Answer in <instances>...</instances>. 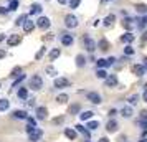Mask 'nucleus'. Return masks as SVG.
<instances>
[{
	"label": "nucleus",
	"instance_id": "obj_18",
	"mask_svg": "<svg viewBox=\"0 0 147 142\" xmlns=\"http://www.w3.org/2000/svg\"><path fill=\"white\" fill-rule=\"evenodd\" d=\"M106 129H107V132H116V131H117V122L116 121H109L106 124Z\"/></svg>",
	"mask_w": 147,
	"mask_h": 142
},
{
	"label": "nucleus",
	"instance_id": "obj_27",
	"mask_svg": "<svg viewBox=\"0 0 147 142\" xmlns=\"http://www.w3.org/2000/svg\"><path fill=\"white\" fill-rule=\"evenodd\" d=\"M93 111H84V112H83V114H80V117L81 119H83V121H88V119H91V117H93Z\"/></svg>",
	"mask_w": 147,
	"mask_h": 142
},
{
	"label": "nucleus",
	"instance_id": "obj_7",
	"mask_svg": "<svg viewBox=\"0 0 147 142\" xmlns=\"http://www.w3.org/2000/svg\"><path fill=\"white\" fill-rule=\"evenodd\" d=\"M68 86H69V79H66V78H56L55 79V88L61 89V88H68Z\"/></svg>",
	"mask_w": 147,
	"mask_h": 142
},
{
	"label": "nucleus",
	"instance_id": "obj_48",
	"mask_svg": "<svg viewBox=\"0 0 147 142\" xmlns=\"http://www.w3.org/2000/svg\"><path fill=\"white\" fill-rule=\"evenodd\" d=\"M139 126H142V129L147 131V121H139Z\"/></svg>",
	"mask_w": 147,
	"mask_h": 142
},
{
	"label": "nucleus",
	"instance_id": "obj_59",
	"mask_svg": "<svg viewBox=\"0 0 147 142\" xmlns=\"http://www.w3.org/2000/svg\"><path fill=\"white\" fill-rule=\"evenodd\" d=\"M102 2H109V0H102Z\"/></svg>",
	"mask_w": 147,
	"mask_h": 142
},
{
	"label": "nucleus",
	"instance_id": "obj_17",
	"mask_svg": "<svg viewBox=\"0 0 147 142\" xmlns=\"http://www.w3.org/2000/svg\"><path fill=\"white\" fill-rule=\"evenodd\" d=\"M15 117V119H27L28 114H27V111H13V114H12Z\"/></svg>",
	"mask_w": 147,
	"mask_h": 142
},
{
	"label": "nucleus",
	"instance_id": "obj_57",
	"mask_svg": "<svg viewBox=\"0 0 147 142\" xmlns=\"http://www.w3.org/2000/svg\"><path fill=\"white\" fill-rule=\"evenodd\" d=\"M139 142H147V139H142V141H139Z\"/></svg>",
	"mask_w": 147,
	"mask_h": 142
},
{
	"label": "nucleus",
	"instance_id": "obj_38",
	"mask_svg": "<svg viewBox=\"0 0 147 142\" xmlns=\"http://www.w3.org/2000/svg\"><path fill=\"white\" fill-rule=\"evenodd\" d=\"M127 101H129V104H132V106H134V104H137V101H139V96H137V94H132L129 99H127Z\"/></svg>",
	"mask_w": 147,
	"mask_h": 142
},
{
	"label": "nucleus",
	"instance_id": "obj_13",
	"mask_svg": "<svg viewBox=\"0 0 147 142\" xmlns=\"http://www.w3.org/2000/svg\"><path fill=\"white\" fill-rule=\"evenodd\" d=\"M134 40H136V36H134L131 32H127V33H124L121 36V41H122V43H132Z\"/></svg>",
	"mask_w": 147,
	"mask_h": 142
},
{
	"label": "nucleus",
	"instance_id": "obj_39",
	"mask_svg": "<svg viewBox=\"0 0 147 142\" xmlns=\"http://www.w3.org/2000/svg\"><path fill=\"white\" fill-rule=\"evenodd\" d=\"M28 18V15H22V17H18L17 18V22H15V25H23V22Z\"/></svg>",
	"mask_w": 147,
	"mask_h": 142
},
{
	"label": "nucleus",
	"instance_id": "obj_51",
	"mask_svg": "<svg viewBox=\"0 0 147 142\" xmlns=\"http://www.w3.org/2000/svg\"><path fill=\"white\" fill-rule=\"evenodd\" d=\"M5 55H7V53H5V50H0V60H2V58H5Z\"/></svg>",
	"mask_w": 147,
	"mask_h": 142
},
{
	"label": "nucleus",
	"instance_id": "obj_52",
	"mask_svg": "<svg viewBox=\"0 0 147 142\" xmlns=\"http://www.w3.org/2000/svg\"><path fill=\"white\" fill-rule=\"evenodd\" d=\"M142 99H144V101L147 102V89H146V91H144V94H142Z\"/></svg>",
	"mask_w": 147,
	"mask_h": 142
},
{
	"label": "nucleus",
	"instance_id": "obj_33",
	"mask_svg": "<svg viewBox=\"0 0 147 142\" xmlns=\"http://www.w3.org/2000/svg\"><path fill=\"white\" fill-rule=\"evenodd\" d=\"M99 127V122L98 121H89L88 122V129H89V131H94V129H98Z\"/></svg>",
	"mask_w": 147,
	"mask_h": 142
},
{
	"label": "nucleus",
	"instance_id": "obj_12",
	"mask_svg": "<svg viewBox=\"0 0 147 142\" xmlns=\"http://www.w3.org/2000/svg\"><path fill=\"white\" fill-rule=\"evenodd\" d=\"M61 45H65V46H71L73 45V36L71 35H63L61 36Z\"/></svg>",
	"mask_w": 147,
	"mask_h": 142
},
{
	"label": "nucleus",
	"instance_id": "obj_35",
	"mask_svg": "<svg viewBox=\"0 0 147 142\" xmlns=\"http://www.w3.org/2000/svg\"><path fill=\"white\" fill-rule=\"evenodd\" d=\"M23 79H25V75H20V76H17V79L13 81V84H12V88H17V86H18V84H20V83L23 81Z\"/></svg>",
	"mask_w": 147,
	"mask_h": 142
},
{
	"label": "nucleus",
	"instance_id": "obj_50",
	"mask_svg": "<svg viewBox=\"0 0 147 142\" xmlns=\"http://www.w3.org/2000/svg\"><path fill=\"white\" fill-rule=\"evenodd\" d=\"M7 12H8V8H5V7H0V13H2V15H5Z\"/></svg>",
	"mask_w": 147,
	"mask_h": 142
},
{
	"label": "nucleus",
	"instance_id": "obj_36",
	"mask_svg": "<svg viewBox=\"0 0 147 142\" xmlns=\"http://www.w3.org/2000/svg\"><path fill=\"white\" fill-rule=\"evenodd\" d=\"M56 101L60 102V104H65V102L68 101V94H60V96H56Z\"/></svg>",
	"mask_w": 147,
	"mask_h": 142
},
{
	"label": "nucleus",
	"instance_id": "obj_58",
	"mask_svg": "<svg viewBox=\"0 0 147 142\" xmlns=\"http://www.w3.org/2000/svg\"><path fill=\"white\" fill-rule=\"evenodd\" d=\"M144 61H146V68H147V58H146V60H144Z\"/></svg>",
	"mask_w": 147,
	"mask_h": 142
},
{
	"label": "nucleus",
	"instance_id": "obj_29",
	"mask_svg": "<svg viewBox=\"0 0 147 142\" xmlns=\"http://www.w3.org/2000/svg\"><path fill=\"white\" fill-rule=\"evenodd\" d=\"M58 56H60V50H58V48H55V50L50 51V60H51V61H55Z\"/></svg>",
	"mask_w": 147,
	"mask_h": 142
},
{
	"label": "nucleus",
	"instance_id": "obj_24",
	"mask_svg": "<svg viewBox=\"0 0 147 142\" xmlns=\"http://www.w3.org/2000/svg\"><path fill=\"white\" fill-rule=\"evenodd\" d=\"M17 94H18V98H20V99H27V98H28V89L27 88H20Z\"/></svg>",
	"mask_w": 147,
	"mask_h": 142
},
{
	"label": "nucleus",
	"instance_id": "obj_61",
	"mask_svg": "<svg viewBox=\"0 0 147 142\" xmlns=\"http://www.w3.org/2000/svg\"><path fill=\"white\" fill-rule=\"evenodd\" d=\"M86 142H89V141H86Z\"/></svg>",
	"mask_w": 147,
	"mask_h": 142
},
{
	"label": "nucleus",
	"instance_id": "obj_23",
	"mask_svg": "<svg viewBox=\"0 0 147 142\" xmlns=\"http://www.w3.org/2000/svg\"><path fill=\"white\" fill-rule=\"evenodd\" d=\"M76 131H78V132H81V134L84 135L86 139H89V131H88L86 127H83V126H80V124H78V126H76Z\"/></svg>",
	"mask_w": 147,
	"mask_h": 142
},
{
	"label": "nucleus",
	"instance_id": "obj_42",
	"mask_svg": "<svg viewBox=\"0 0 147 142\" xmlns=\"http://www.w3.org/2000/svg\"><path fill=\"white\" fill-rule=\"evenodd\" d=\"M47 73L50 76H55V75H56V69H55L53 66H47Z\"/></svg>",
	"mask_w": 147,
	"mask_h": 142
},
{
	"label": "nucleus",
	"instance_id": "obj_40",
	"mask_svg": "<svg viewBox=\"0 0 147 142\" xmlns=\"http://www.w3.org/2000/svg\"><path fill=\"white\" fill-rule=\"evenodd\" d=\"M81 3V0H69V7L71 8H78Z\"/></svg>",
	"mask_w": 147,
	"mask_h": 142
},
{
	"label": "nucleus",
	"instance_id": "obj_46",
	"mask_svg": "<svg viewBox=\"0 0 147 142\" xmlns=\"http://www.w3.org/2000/svg\"><path fill=\"white\" fill-rule=\"evenodd\" d=\"M61 122H63V117H61V116H60V117H55V119H53V124H61Z\"/></svg>",
	"mask_w": 147,
	"mask_h": 142
},
{
	"label": "nucleus",
	"instance_id": "obj_53",
	"mask_svg": "<svg viewBox=\"0 0 147 142\" xmlns=\"http://www.w3.org/2000/svg\"><path fill=\"white\" fill-rule=\"evenodd\" d=\"M51 38H53V35H51V33H48L47 36H45V40H51Z\"/></svg>",
	"mask_w": 147,
	"mask_h": 142
},
{
	"label": "nucleus",
	"instance_id": "obj_19",
	"mask_svg": "<svg viewBox=\"0 0 147 142\" xmlns=\"http://www.w3.org/2000/svg\"><path fill=\"white\" fill-rule=\"evenodd\" d=\"M98 46H99L101 51H107V50H109V41H107L106 38H102V40L98 43Z\"/></svg>",
	"mask_w": 147,
	"mask_h": 142
},
{
	"label": "nucleus",
	"instance_id": "obj_4",
	"mask_svg": "<svg viewBox=\"0 0 147 142\" xmlns=\"http://www.w3.org/2000/svg\"><path fill=\"white\" fill-rule=\"evenodd\" d=\"M83 43H84V48H86L88 51H91V53H93L94 50H96V43H94V40L93 38H91V36H84V38H83Z\"/></svg>",
	"mask_w": 147,
	"mask_h": 142
},
{
	"label": "nucleus",
	"instance_id": "obj_21",
	"mask_svg": "<svg viewBox=\"0 0 147 142\" xmlns=\"http://www.w3.org/2000/svg\"><path fill=\"white\" fill-rule=\"evenodd\" d=\"M35 13H41V5L40 3H33L30 8V13L28 15H35Z\"/></svg>",
	"mask_w": 147,
	"mask_h": 142
},
{
	"label": "nucleus",
	"instance_id": "obj_14",
	"mask_svg": "<svg viewBox=\"0 0 147 142\" xmlns=\"http://www.w3.org/2000/svg\"><path fill=\"white\" fill-rule=\"evenodd\" d=\"M117 84V78L114 75H109V76H106V86L107 88H113V86H116Z\"/></svg>",
	"mask_w": 147,
	"mask_h": 142
},
{
	"label": "nucleus",
	"instance_id": "obj_5",
	"mask_svg": "<svg viewBox=\"0 0 147 142\" xmlns=\"http://www.w3.org/2000/svg\"><path fill=\"white\" fill-rule=\"evenodd\" d=\"M65 25L68 28H76L78 27V18L74 17V15H66V18H65Z\"/></svg>",
	"mask_w": 147,
	"mask_h": 142
},
{
	"label": "nucleus",
	"instance_id": "obj_44",
	"mask_svg": "<svg viewBox=\"0 0 147 142\" xmlns=\"http://www.w3.org/2000/svg\"><path fill=\"white\" fill-rule=\"evenodd\" d=\"M140 121H147V111H142L140 112Z\"/></svg>",
	"mask_w": 147,
	"mask_h": 142
},
{
	"label": "nucleus",
	"instance_id": "obj_26",
	"mask_svg": "<svg viewBox=\"0 0 147 142\" xmlns=\"http://www.w3.org/2000/svg\"><path fill=\"white\" fill-rule=\"evenodd\" d=\"M114 22H116V17H114V15H107L106 18H104V25H106V27H111Z\"/></svg>",
	"mask_w": 147,
	"mask_h": 142
},
{
	"label": "nucleus",
	"instance_id": "obj_3",
	"mask_svg": "<svg viewBox=\"0 0 147 142\" xmlns=\"http://www.w3.org/2000/svg\"><path fill=\"white\" fill-rule=\"evenodd\" d=\"M50 25H51V22H50L48 17H40L36 20V27L40 28V30H47V28H50Z\"/></svg>",
	"mask_w": 147,
	"mask_h": 142
},
{
	"label": "nucleus",
	"instance_id": "obj_15",
	"mask_svg": "<svg viewBox=\"0 0 147 142\" xmlns=\"http://www.w3.org/2000/svg\"><path fill=\"white\" fill-rule=\"evenodd\" d=\"M121 116L122 117H131L132 116V108L131 106H124V108L121 109Z\"/></svg>",
	"mask_w": 147,
	"mask_h": 142
},
{
	"label": "nucleus",
	"instance_id": "obj_54",
	"mask_svg": "<svg viewBox=\"0 0 147 142\" xmlns=\"http://www.w3.org/2000/svg\"><path fill=\"white\" fill-rule=\"evenodd\" d=\"M99 142H109V141H107L106 137H102V139H99Z\"/></svg>",
	"mask_w": 147,
	"mask_h": 142
},
{
	"label": "nucleus",
	"instance_id": "obj_9",
	"mask_svg": "<svg viewBox=\"0 0 147 142\" xmlns=\"http://www.w3.org/2000/svg\"><path fill=\"white\" fill-rule=\"evenodd\" d=\"M47 117H48V109L47 108H36V119L43 121V119H47Z\"/></svg>",
	"mask_w": 147,
	"mask_h": 142
},
{
	"label": "nucleus",
	"instance_id": "obj_49",
	"mask_svg": "<svg viewBox=\"0 0 147 142\" xmlns=\"http://www.w3.org/2000/svg\"><path fill=\"white\" fill-rule=\"evenodd\" d=\"M27 121H28L30 126H35V119H33V117H27Z\"/></svg>",
	"mask_w": 147,
	"mask_h": 142
},
{
	"label": "nucleus",
	"instance_id": "obj_16",
	"mask_svg": "<svg viewBox=\"0 0 147 142\" xmlns=\"http://www.w3.org/2000/svg\"><path fill=\"white\" fill-rule=\"evenodd\" d=\"M132 22H134L132 18H124V20H122V27L126 28V30H132V28L136 27Z\"/></svg>",
	"mask_w": 147,
	"mask_h": 142
},
{
	"label": "nucleus",
	"instance_id": "obj_34",
	"mask_svg": "<svg viewBox=\"0 0 147 142\" xmlns=\"http://www.w3.org/2000/svg\"><path fill=\"white\" fill-rule=\"evenodd\" d=\"M45 51H47L45 48H40V50L36 51V55H35V60H36V61H40L41 58H43V55H45Z\"/></svg>",
	"mask_w": 147,
	"mask_h": 142
},
{
	"label": "nucleus",
	"instance_id": "obj_47",
	"mask_svg": "<svg viewBox=\"0 0 147 142\" xmlns=\"http://www.w3.org/2000/svg\"><path fill=\"white\" fill-rule=\"evenodd\" d=\"M107 66H111V65H114V61H116V58H113V56H111V58H107Z\"/></svg>",
	"mask_w": 147,
	"mask_h": 142
},
{
	"label": "nucleus",
	"instance_id": "obj_10",
	"mask_svg": "<svg viewBox=\"0 0 147 142\" xmlns=\"http://www.w3.org/2000/svg\"><path fill=\"white\" fill-rule=\"evenodd\" d=\"M22 27H23V32H25V33H32V32H33V28H35V23L27 18V22H23V25H22Z\"/></svg>",
	"mask_w": 147,
	"mask_h": 142
},
{
	"label": "nucleus",
	"instance_id": "obj_28",
	"mask_svg": "<svg viewBox=\"0 0 147 142\" xmlns=\"http://www.w3.org/2000/svg\"><path fill=\"white\" fill-rule=\"evenodd\" d=\"M18 8V0H10V5H8V12H15Z\"/></svg>",
	"mask_w": 147,
	"mask_h": 142
},
{
	"label": "nucleus",
	"instance_id": "obj_25",
	"mask_svg": "<svg viewBox=\"0 0 147 142\" xmlns=\"http://www.w3.org/2000/svg\"><path fill=\"white\" fill-rule=\"evenodd\" d=\"M76 65H78L80 68H83L84 65H86V58H84L83 55H78V56H76Z\"/></svg>",
	"mask_w": 147,
	"mask_h": 142
},
{
	"label": "nucleus",
	"instance_id": "obj_8",
	"mask_svg": "<svg viewBox=\"0 0 147 142\" xmlns=\"http://www.w3.org/2000/svg\"><path fill=\"white\" fill-rule=\"evenodd\" d=\"M88 101L93 102V104H101V96L98 93H88Z\"/></svg>",
	"mask_w": 147,
	"mask_h": 142
},
{
	"label": "nucleus",
	"instance_id": "obj_2",
	"mask_svg": "<svg viewBox=\"0 0 147 142\" xmlns=\"http://www.w3.org/2000/svg\"><path fill=\"white\" fill-rule=\"evenodd\" d=\"M30 88L33 89V91H38V89L43 88V79H41L40 75H33L30 78Z\"/></svg>",
	"mask_w": 147,
	"mask_h": 142
},
{
	"label": "nucleus",
	"instance_id": "obj_45",
	"mask_svg": "<svg viewBox=\"0 0 147 142\" xmlns=\"http://www.w3.org/2000/svg\"><path fill=\"white\" fill-rule=\"evenodd\" d=\"M142 45H147V32H144V35H142Z\"/></svg>",
	"mask_w": 147,
	"mask_h": 142
},
{
	"label": "nucleus",
	"instance_id": "obj_30",
	"mask_svg": "<svg viewBox=\"0 0 147 142\" xmlns=\"http://www.w3.org/2000/svg\"><path fill=\"white\" fill-rule=\"evenodd\" d=\"M22 75V66H15L13 69H12V73H10V76L12 78H17V76Z\"/></svg>",
	"mask_w": 147,
	"mask_h": 142
},
{
	"label": "nucleus",
	"instance_id": "obj_55",
	"mask_svg": "<svg viewBox=\"0 0 147 142\" xmlns=\"http://www.w3.org/2000/svg\"><path fill=\"white\" fill-rule=\"evenodd\" d=\"M5 40V36H3V35H0V41H3Z\"/></svg>",
	"mask_w": 147,
	"mask_h": 142
},
{
	"label": "nucleus",
	"instance_id": "obj_22",
	"mask_svg": "<svg viewBox=\"0 0 147 142\" xmlns=\"http://www.w3.org/2000/svg\"><path fill=\"white\" fill-rule=\"evenodd\" d=\"M65 135H66L69 141H74L76 139V131H73V129H65Z\"/></svg>",
	"mask_w": 147,
	"mask_h": 142
},
{
	"label": "nucleus",
	"instance_id": "obj_32",
	"mask_svg": "<svg viewBox=\"0 0 147 142\" xmlns=\"http://www.w3.org/2000/svg\"><path fill=\"white\" fill-rule=\"evenodd\" d=\"M136 12H139V13H146V12H147V5H144V3L136 5Z\"/></svg>",
	"mask_w": 147,
	"mask_h": 142
},
{
	"label": "nucleus",
	"instance_id": "obj_31",
	"mask_svg": "<svg viewBox=\"0 0 147 142\" xmlns=\"http://www.w3.org/2000/svg\"><path fill=\"white\" fill-rule=\"evenodd\" d=\"M10 108V102L7 99H0V111H7Z\"/></svg>",
	"mask_w": 147,
	"mask_h": 142
},
{
	"label": "nucleus",
	"instance_id": "obj_11",
	"mask_svg": "<svg viewBox=\"0 0 147 142\" xmlns=\"http://www.w3.org/2000/svg\"><path fill=\"white\" fill-rule=\"evenodd\" d=\"M131 69H132V73L136 76H144V73H146V69H144V66H140V65H134L132 68H131Z\"/></svg>",
	"mask_w": 147,
	"mask_h": 142
},
{
	"label": "nucleus",
	"instance_id": "obj_6",
	"mask_svg": "<svg viewBox=\"0 0 147 142\" xmlns=\"http://www.w3.org/2000/svg\"><path fill=\"white\" fill-rule=\"evenodd\" d=\"M22 43V36L20 35H12V36H8L7 38V45L8 46H17V45H20Z\"/></svg>",
	"mask_w": 147,
	"mask_h": 142
},
{
	"label": "nucleus",
	"instance_id": "obj_43",
	"mask_svg": "<svg viewBox=\"0 0 147 142\" xmlns=\"http://www.w3.org/2000/svg\"><path fill=\"white\" fill-rule=\"evenodd\" d=\"M124 53H126L127 56H131V55H134V48L132 46H126L124 48Z\"/></svg>",
	"mask_w": 147,
	"mask_h": 142
},
{
	"label": "nucleus",
	"instance_id": "obj_37",
	"mask_svg": "<svg viewBox=\"0 0 147 142\" xmlns=\"http://www.w3.org/2000/svg\"><path fill=\"white\" fill-rule=\"evenodd\" d=\"M96 76H98V78H101V79H106L107 73L104 71V69H98V71H96Z\"/></svg>",
	"mask_w": 147,
	"mask_h": 142
},
{
	"label": "nucleus",
	"instance_id": "obj_56",
	"mask_svg": "<svg viewBox=\"0 0 147 142\" xmlns=\"http://www.w3.org/2000/svg\"><path fill=\"white\" fill-rule=\"evenodd\" d=\"M58 2H60V3H66V0H58Z\"/></svg>",
	"mask_w": 147,
	"mask_h": 142
},
{
	"label": "nucleus",
	"instance_id": "obj_60",
	"mask_svg": "<svg viewBox=\"0 0 147 142\" xmlns=\"http://www.w3.org/2000/svg\"><path fill=\"white\" fill-rule=\"evenodd\" d=\"M0 88H2V81H0Z\"/></svg>",
	"mask_w": 147,
	"mask_h": 142
},
{
	"label": "nucleus",
	"instance_id": "obj_20",
	"mask_svg": "<svg viewBox=\"0 0 147 142\" xmlns=\"http://www.w3.org/2000/svg\"><path fill=\"white\" fill-rule=\"evenodd\" d=\"M80 111H81V106H80V104H71V106H69V109H68V112H69L71 116L78 114Z\"/></svg>",
	"mask_w": 147,
	"mask_h": 142
},
{
	"label": "nucleus",
	"instance_id": "obj_1",
	"mask_svg": "<svg viewBox=\"0 0 147 142\" xmlns=\"http://www.w3.org/2000/svg\"><path fill=\"white\" fill-rule=\"evenodd\" d=\"M25 129H27V134H28V137H30L32 142H38L41 137H43V131L38 129V127H35V126H30V124H28Z\"/></svg>",
	"mask_w": 147,
	"mask_h": 142
},
{
	"label": "nucleus",
	"instance_id": "obj_41",
	"mask_svg": "<svg viewBox=\"0 0 147 142\" xmlns=\"http://www.w3.org/2000/svg\"><path fill=\"white\" fill-rule=\"evenodd\" d=\"M96 63H98V66H99V68H104V66H107V61L104 60V58H101V60H98Z\"/></svg>",
	"mask_w": 147,
	"mask_h": 142
}]
</instances>
